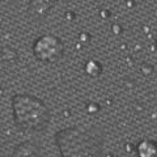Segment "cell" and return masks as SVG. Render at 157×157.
<instances>
[{
  "mask_svg": "<svg viewBox=\"0 0 157 157\" xmlns=\"http://www.w3.org/2000/svg\"><path fill=\"white\" fill-rule=\"evenodd\" d=\"M55 141L62 157H101L104 135L94 124H78L56 132Z\"/></svg>",
  "mask_w": 157,
  "mask_h": 157,
  "instance_id": "1",
  "label": "cell"
},
{
  "mask_svg": "<svg viewBox=\"0 0 157 157\" xmlns=\"http://www.w3.org/2000/svg\"><path fill=\"white\" fill-rule=\"evenodd\" d=\"M14 122L22 128L41 131L50 122V111L42 100L32 94H17L12 100Z\"/></svg>",
  "mask_w": 157,
  "mask_h": 157,
  "instance_id": "2",
  "label": "cell"
},
{
  "mask_svg": "<svg viewBox=\"0 0 157 157\" xmlns=\"http://www.w3.org/2000/svg\"><path fill=\"white\" fill-rule=\"evenodd\" d=\"M33 52L34 56L43 63H55L64 55V43L60 38L46 34L34 42Z\"/></svg>",
  "mask_w": 157,
  "mask_h": 157,
  "instance_id": "3",
  "label": "cell"
},
{
  "mask_svg": "<svg viewBox=\"0 0 157 157\" xmlns=\"http://www.w3.org/2000/svg\"><path fill=\"white\" fill-rule=\"evenodd\" d=\"M68 0H30L28 7V13L33 18H43L56 4L66 3Z\"/></svg>",
  "mask_w": 157,
  "mask_h": 157,
  "instance_id": "4",
  "label": "cell"
},
{
  "mask_svg": "<svg viewBox=\"0 0 157 157\" xmlns=\"http://www.w3.org/2000/svg\"><path fill=\"white\" fill-rule=\"evenodd\" d=\"M136 152L139 157H157V143L153 140H143L137 144Z\"/></svg>",
  "mask_w": 157,
  "mask_h": 157,
  "instance_id": "5",
  "label": "cell"
},
{
  "mask_svg": "<svg viewBox=\"0 0 157 157\" xmlns=\"http://www.w3.org/2000/svg\"><path fill=\"white\" fill-rule=\"evenodd\" d=\"M85 72L88 76L90 77H98L102 72V66L98 60H94V59H90V60L86 62L85 64Z\"/></svg>",
  "mask_w": 157,
  "mask_h": 157,
  "instance_id": "6",
  "label": "cell"
}]
</instances>
